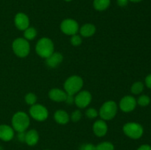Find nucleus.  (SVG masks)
<instances>
[{
    "label": "nucleus",
    "mask_w": 151,
    "mask_h": 150,
    "mask_svg": "<svg viewBox=\"0 0 151 150\" xmlns=\"http://www.w3.org/2000/svg\"><path fill=\"white\" fill-rule=\"evenodd\" d=\"M93 132L97 137H103L108 132V125L103 119L96 121L93 124Z\"/></svg>",
    "instance_id": "obj_12"
},
{
    "label": "nucleus",
    "mask_w": 151,
    "mask_h": 150,
    "mask_svg": "<svg viewBox=\"0 0 151 150\" xmlns=\"http://www.w3.org/2000/svg\"><path fill=\"white\" fill-rule=\"evenodd\" d=\"M83 86V80L81 76L78 75H72L69 76L64 82V91L67 94L75 95Z\"/></svg>",
    "instance_id": "obj_3"
},
{
    "label": "nucleus",
    "mask_w": 151,
    "mask_h": 150,
    "mask_svg": "<svg viewBox=\"0 0 151 150\" xmlns=\"http://www.w3.org/2000/svg\"><path fill=\"white\" fill-rule=\"evenodd\" d=\"M25 102L28 104V105H33V104H36L37 101V96L35 94L33 93H28L25 96Z\"/></svg>",
    "instance_id": "obj_23"
},
{
    "label": "nucleus",
    "mask_w": 151,
    "mask_h": 150,
    "mask_svg": "<svg viewBox=\"0 0 151 150\" xmlns=\"http://www.w3.org/2000/svg\"><path fill=\"white\" fill-rule=\"evenodd\" d=\"M39 140V135L35 129H30L26 132L25 135V143L28 146H35L38 144Z\"/></svg>",
    "instance_id": "obj_16"
},
{
    "label": "nucleus",
    "mask_w": 151,
    "mask_h": 150,
    "mask_svg": "<svg viewBox=\"0 0 151 150\" xmlns=\"http://www.w3.org/2000/svg\"><path fill=\"white\" fill-rule=\"evenodd\" d=\"M96 150H114V146L109 141H104L96 146Z\"/></svg>",
    "instance_id": "obj_21"
},
{
    "label": "nucleus",
    "mask_w": 151,
    "mask_h": 150,
    "mask_svg": "<svg viewBox=\"0 0 151 150\" xmlns=\"http://www.w3.org/2000/svg\"><path fill=\"white\" fill-rule=\"evenodd\" d=\"M45 150H49V149H45Z\"/></svg>",
    "instance_id": "obj_36"
},
{
    "label": "nucleus",
    "mask_w": 151,
    "mask_h": 150,
    "mask_svg": "<svg viewBox=\"0 0 151 150\" xmlns=\"http://www.w3.org/2000/svg\"><path fill=\"white\" fill-rule=\"evenodd\" d=\"M137 150H151V146L147 144H144V145L140 146Z\"/></svg>",
    "instance_id": "obj_33"
},
{
    "label": "nucleus",
    "mask_w": 151,
    "mask_h": 150,
    "mask_svg": "<svg viewBox=\"0 0 151 150\" xmlns=\"http://www.w3.org/2000/svg\"><path fill=\"white\" fill-rule=\"evenodd\" d=\"M110 3L111 0H94L93 4L96 10L99 11H103L109 7Z\"/></svg>",
    "instance_id": "obj_19"
},
{
    "label": "nucleus",
    "mask_w": 151,
    "mask_h": 150,
    "mask_svg": "<svg viewBox=\"0 0 151 150\" xmlns=\"http://www.w3.org/2000/svg\"><path fill=\"white\" fill-rule=\"evenodd\" d=\"M12 49L16 56L19 57H25L30 51V46L27 40L23 38H18L13 41Z\"/></svg>",
    "instance_id": "obj_5"
},
{
    "label": "nucleus",
    "mask_w": 151,
    "mask_h": 150,
    "mask_svg": "<svg viewBox=\"0 0 151 150\" xmlns=\"http://www.w3.org/2000/svg\"><path fill=\"white\" fill-rule=\"evenodd\" d=\"M117 104L114 101H107L102 104L99 115L104 121H109L113 119L117 113Z\"/></svg>",
    "instance_id": "obj_4"
},
{
    "label": "nucleus",
    "mask_w": 151,
    "mask_h": 150,
    "mask_svg": "<svg viewBox=\"0 0 151 150\" xmlns=\"http://www.w3.org/2000/svg\"><path fill=\"white\" fill-rule=\"evenodd\" d=\"M54 119L59 124H66L69 121V115L63 110H58L55 113Z\"/></svg>",
    "instance_id": "obj_18"
},
{
    "label": "nucleus",
    "mask_w": 151,
    "mask_h": 150,
    "mask_svg": "<svg viewBox=\"0 0 151 150\" xmlns=\"http://www.w3.org/2000/svg\"><path fill=\"white\" fill-rule=\"evenodd\" d=\"M63 57L60 52H53L48 57L46 58V65L51 69H54L58 66L63 61Z\"/></svg>",
    "instance_id": "obj_13"
},
{
    "label": "nucleus",
    "mask_w": 151,
    "mask_h": 150,
    "mask_svg": "<svg viewBox=\"0 0 151 150\" xmlns=\"http://www.w3.org/2000/svg\"><path fill=\"white\" fill-rule=\"evenodd\" d=\"M144 90V85L141 82H136L131 86V92L134 94H139Z\"/></svg>",
    "instance_id": "obj_22"
},
{
    "label": "nucleus",
    "mask_w": 151,
    "mask_h": 150,
    "mask_svg": "<svg viewBox=\"0 0 151 150\" xmlns=\"http://www.w3.org/2000/svg\"><path fill=\"white\" fill-rule=\"evenodd\" d=\"M30 120L26 113L19 111L15 113L12 118V127L15 131L25 132L29 126Z\"/></svg>",
    "instance_id": "obj_1"
},
{
    "label": "nucleus",
    "mask_w": 151,
    "mask_h": 150,
    "mask_svg": "<svg viewBox=\"0 0 151 150\" xmlns=\"http://www.w3.org/2000/svg\"><path fill=\"white\" fill-rule=\"evenodd\" d=\"M92 96L89 91H81L75 97V103L79 108H85L91 103Z\"/></svg>",
    "instance_id": "obj_9"
},
{
    "label": "nucleus",
    "mask_w": 151,
    "mask_h": 150,
    "mask_svg": "<svg viewBox=\"0 0 151 150\" xmlns=\"http://www.w3.org/2000/svg\"><path fill=\"white\" fill-rule=\"evenodd\" d=\"M67 94L66 91L59 88H52L49 91V97L52 101L56 102L65 101Z\"/></svg>",
    "instance_id": "obj_15"
},
{
    "label": "nucleus",
    "mask_w": 151,
    "mask_h": 150,
    "mask_svg": "<svg viewBox=\"0 0 151 150\" xmlns=\"http://www.w3.org/2000/svg\"><path fill=\"white\" fill-rule=\"evenodd\" d=\"M35 51L43 58H47L54 52V44L49 38H41L35 45Z\"/></svg>",
    "instance_id": "obj_2"
},
{
    "label": "nucleus",
    "mask_w": 151,
    "mask_h": 150,
    "mask_svg": "<svg viewBox=\"0 0 151 150\" xmlns=\"http://www.w3.org/2000/svg\"><path fill=\"white\" fill-rule=\"evenodd\" d=\"M81 117H82V113H81V112L79 110H75L70 116L71 119H72V121L73 122L79 121L81 119Z\"/></svg>",
    "instance_id": "obj_27"
},
{
    "label": "nucleus",
    "mask_w": 151,
    "mask_h": 150,
    "mask_svg": "<svg viewBox=\"0 0 151 150\" xmlns=\"http://www.w3.org/2000/svg\"><path fill=\"white\" fill-rule=\"evenodd\" d=\"M25 135L26 132H18L17 138L20 142H25Z\"/></svg>",
    "instance_id": "obj_30"
},
{
    "label": "nucleus",
    "mask_w": 151,
    "mask_h": 150,
    "mask_svg": "<svg viewBox=\"0 0 151 150\" xmlns=\"http://www.w3.org/2000/svg\"><path fill=\"white\" fill-rule=\"evenodd\" d=\"M128 0H117V4L120 7H125L128 4Z\"/></svg>",
    "instance_id": "obj_32"
},
{
    "label": "nucleus",
    "mask_w": 151,
    "mask_h": 150,
    "mask_svg": "<svg viewBox=\"0 0 151 150\" xmlns=\"http://www.w3.org/2000/svg\"><path fill=\"white\" fill-rule=\"evenodd\" d=\"M14 23L18 29L24 31L29 26V19L24 13H19L15 16Z\"/></svg>",
    "instance_id": "obj_11"
},
{
    "label": "nucleus",
    "mask_w": 151,
    "mask_h": 150,
    "mask_svg": "<svg viewBox=\"0 0 151 150\" xmlns=\"http://www.w3.org/2000/svg\"><path fill=\"white\" fill-rule=\"evenodd\" d=\"M60 29L62 32L67 35H73L79 31V25L75 20L72 19H66L60 24Z\"/></svg>",
    "instance_id": "obj_8"
},
{
    "label": "nucleus",
    "mask_w": 151,
    "mask_h": 150,
    "mask_svg": "<svg viewBox=\"0 0 151 150\" xmlns=\"http://www.w3.org/2000/svg\"><path fill=\"white\" fill-rule=\"evenodd\" d=\"M98 111H97L95 108H92V107H91V108L87 109L86 111V116L87 118H88V119H95V118H97V116H98Z\"/></svg>",
    "instance_id": "obj_25"
},
{
    "label": "nucleus",
    "mask_w": 151,
    "mask_h": 150,
    "mask_svg": "<svg viewBox=\"0 0 151 150\" xmlns=\"http://www.w3.org/2000/svg\"><path fill=\"white\" fill-rule=\"evenodd\" d=\"M79 150H96V146L92 144H84L81 146Z\"/></svg>",
    "instance_id": "obj_28"
},
{
    "label": "nucleus",
    "mask_w": 151,
    "mask_h": 150,
    "mask_svg": "<svg viewBox=\"0 0 151 150\" xmlns=\"http://www.w3.org/2000/svg\"><path fill=\"white\" fill-rule=\"evenodd\" d=\"M14 137V129L7 124L0 125V139L3 141H10Z\"/></svg>",
    "instance_id": "obj_14"
},
{
    "label": "nucleus",
    "mask_w": 151,
    "mask_h": 150,
    "mask_svg": "<svg viewBox=\"0 0 151 150\" xmlns=\"http://www.w3.org/2000/svg\"><path fill=\"white\" fill-rule=\"evenodd\" d=\"M138 104H139L142 107H146L148 105L150 102V97L147 96L146 95H142L141 96L139 97L138 100L137 101Z\"/></svg>",
    "instance_id": "obj_24"
},
{
    "label": "nucleus",
    "mask_w": 151,
    "mask_h": 150,
    "mask_svg": "<svg viewBox=\"0 0 151 150\" xmlns=\"http://www.w3.org/2000/svg\"><path fill=\"white\" fill-rule=\"evenodd\" d=\"M145 84L147 87H148L149 88H151V74H149L145 78Z\"/></svg>",
    "instance_id": "obj_31"
},
{
    "label": "nucleus",
    "mask_w": 151,
    "mask_h": 150,
    "mask_svg": "<svg viewBox=\"0 0 151 150\" xmlns=\"http://www.w3.org/2000/svg\"><path fill=\"white\" fill-rule=\"evenodd\" d=\"M75 95H70V94H67L66 96V100H65V102L67 104H72L73 103H75V97H74Z\"/></svg>",
    "instance_id": "obj_29"
},
{
    "label": "nucleus",
    "mask_w": 151,
    "mask_h": 150,
    "mask_svg": "<svg viewBox=\"0 0 151 150\" xmlns=\"http://www.w3.org/2000/svg\"><path fill=\"white\" fill-rule=\"evenodd\" d=\"M24 38L27 41H32L37 36V30L34 27L29 26L24 32Z\"/></svg>",
    "instance_id": "obj_20"
},
{
    "label": "nucleus",
    "mask_w": 151,
    "mask_h": 150,
    "mask_svg": "<svg viewBox=\"0 0 151 150\" xmlns=\"http://www.w3.org/2000/svg\"><path fill=\"white\" fill-rule=\"evenodd\" d=\"M123 132L125 135L132 139H139L143 135V127L139 124L128 122L123 126Z\"/></svg>",
    "instance_id": "obj_6"
},
{
    "label": "nucleus",
    "mask_w": 151,
    "mask_h": 150,
    "mask_svg": "<svg viewBox=\"0 0 151 150\" xmlns=\"http://www.w3.org/2000/svg\"><path fill=\"white\" fill-rule=\"evenodd\" d=\"M129 1H133V2H139V1H142V0H129Z\"/></svg>",
    "instance_id": "obj_34"
},
{
    "label": "nucleus",
    "mask_w": 151,
    "mask_h": 150,
    "mask_svg": "<svg viewBox=\"0 0 151 150\" xmlns=\"http://www.w3.org/2000/svg\"><path fill=\"white\" fill-rule=\"evenodd\" d=\"M65 1H71L72 0H65Z\"/></svg>",
    "instance_id": "obj_35"
},
{
    "label": "nucleus",
    "mask_w": 151,
    "mask_h": 150,
    "mask_svg": "<svg viewBox=\"0 0 151 150\" xmlns=\"http://www.w3.org/2000/svg\"><path fill=\"white\" fill-rule=\"evenodd\" d=\"M29 113L31 117L38 121H44L48 118L49 116L47 109L40 104H35L31 106Z\"/></svg>",
    "instance_id": "obj_7"
},
{
    "label": "nucleus",
    "mask_w": 151,
    "mask_h": 150,
    "mask_svg": "<svg viewBox=\"0 0 151 150\" xmlns=\"http://www.w3.org/2000/svg\"><path fill=\"white\" fill-rule=\"evenodd\" d=\"M70 41L72 45L75 46H80L82 44V38H81V37L79 35L75 34V35H72Z\"/></svg>",
    "instance_id": "obj_26"
},
{
    "label": "nucleus",
    "mask_w": 151,
    "mask_h": 150,
    "mask_svg": "<svg viewBox=\"0 0 151 150\" xmlns=\"http://www.w3.org/2000/svg\"><path fill=\"white\" fill-rule=\"evenodd\" d=\"M80 34L84 38H88L94 35L96 32V27L92 24H85L79 29Z\"/></svg>",
    "instance_id": "obj_17"
},
{
    "label": "nucleus",
    "mask_w": 151,
    "mask_h": 150,
    "mask_svg": "<svg viewBox=\"0 0 151 150\" xmlns=\"http://www.w3.org/2000/svg\"><path fill=\"white\" fill-rule=\"evenodd\" d=\"M137 100L132 96H125L119 101V108L125 113H130L135 109Z\"/></svg>",
    "instance_id": "obj_10"
}]
</instances>
